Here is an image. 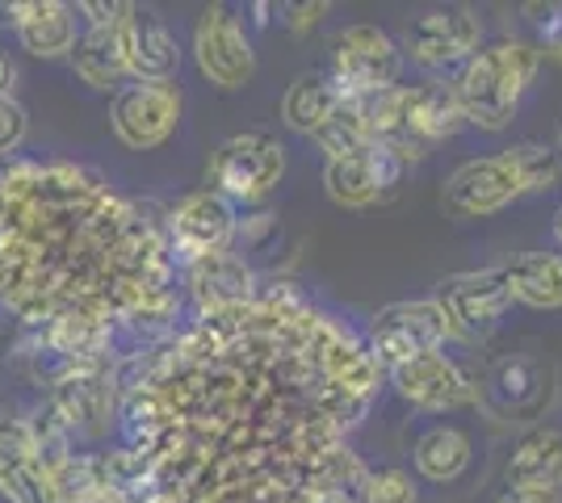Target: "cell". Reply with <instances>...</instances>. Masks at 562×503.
<instances>
[{"label": "cell", "instance_id": "6da1fadb", "mask_svg": "<svg viewBox=\"0 0 562 503\" xmlns=\"http://www.w3.org/2000/svg\"><path fill=\"white\" fill-rule=\"evenodd\" d=\"M0 311L30 332L85 315L143 344L177 332L181 268L151 206L93 168L22 160L0 172Z\"/></svg>", "mask_w": 562, "mask_h": 503}, {"label": "cell", "instance_id": "8992f818", "mask_svg": "<svg viewBox=\"0 0 562 503\" xmlns=\"http://www.w3.org/2000/svg\"><path fill=\"white\" fill-rule=\"evenodd\" d=\"M403 68H407V59H403L398 43L378 25H349L331 43V84L357 101H370V96L395 89L403 80Z\"/></svg>", "mask_w": 562, "mask_h": 503}, {"label": "cell", "instance_id": "cb8c5ba5", "mask_svg": "<svg viewBox=\"0 0 562 503\" xmlns=\"http://www.w3.org/2000/svg\"><path fill=\"white\" fill-rule=\"evenodd\" d=\"M495 399L508 411H533L546 399V386H541V365L538 361H499L492 374Z\"/></svg>", "mask_w": 562, "mask_h": 503}, {"label": "cell", "instance_id": "8fae6325", "mask_svg": "<svg viewBox=\"0 0 562 503\" xmlns=\"http://www.w3.org/2000/svg\"><path fill=\"white\" fill-rule=\"evenodd\" d=\"M160 222H165V240L172 261H177V268H186V264L202 261V256L227 252L235 240L239 215H235V206L227 197H218L214 190H198L186 193L177 206H168Z\"/></svg>", "mask_w": 562, "mask_h": 503}, {"label": "cell", "instance_id": "4fadbf2b", "mask_svg": "<svg viewBox=\"0 0 562 503\" xmlns=\"http://www.w3.org/2000/svg\"><path fill=\"white\" fill-rule=\"evenodd\" d=\"M391 386L398 390V399L412 403L416 411H458L479 399L474 378L449 357L446 348L395 365L391 369Z\"/></svg>", "mask_w": 562, "mask_h": 503}, {"label": "cell", "instance_id": "2e32d148", "mask_svg": "<svg viewBox=\"0 0 562 503\" xmlns=\"http://www.w3.org/2000/svg\"><path fill=\"white\" fill-rule=\"evenodd\" d=\"M181 286H186L189 302L198 307V315H218L252 302L260 282L252 273V264L227 248V252H214V256L186 264L181 268Z\"/></svg>", "mask_w": 562, "mask_h": 503}, {"label": "cell", "instance_id": "e0dca14e", "mask_svg": "<svg viewBox=\"0 0 562 503\" xmlns=\"http://www.w3.org/2000/svg\"><path fill=\"white\" fill-rule=\"evenodd\" d=\"M0 22L13 25L22 50H30L34 59H64L76 47V34H80V18H76V4L64 0H13V4H0Z\"/></svg>", "mask_w": 562, "mask_h": 503}, {"label": "cell", "instance_id": "9a60e30c", "mask_svg": "<svg viewBox=\"0 0 562 503\" xmlns=\"http://www.w3.org/2000/svg\"><path fill=\"white\" fill-rule=\"evenodd\" d=\"M437 302L449 315L453 332H492L508 315L513 294L504 282V268H470V273H449L437 282Z\"/></svg>", "mask_w": 562, "mask_h": 503}, {"label": "cell", "instance_id": "9c48e42d", "mask_svg": "<svg viewBox=\"0 0 562 503\" xmlns=\"http://www.w3.org/2000/svg\"><path fill=\"white\" fill-rule=\"evenodd\" d=\"M186 114V93L177 80L168 84H122L110 101V126H114L117 144L131 151H151L165 147Z\"/></svg>", "mask_w": 562, "mask_h": 503}, {"label": "cell", "instance_id": "5bb4252c", "mask_svg": "<svg viewBox=\"0 0 562 503\" xmlns=\"http://www.w3.org/2000/svg\"><path fill=\"white\" fill-rule=\"evenodd\" d=\"M407 164H398L386 147H361V151H349V156H336L324 164V190L336 206L345 210H366V206H378L386 202L391 193L398 190Z\"/></svg>", "mask_w": 562, "mask_h": 503}, {"label": "cell", "instance_id": "7a4b0ae2", "mask_svg": "<svg viewBox=\"0 0 562 503\" xmlns=\"http://www.w3.org/2000/svg\"><path fill=\"white\" fill-rule=\"evenodd\" d=\"M562 181V151L546 144H516L495 156H479L449 172L441 206L449 218L470 222V218H492L508 210L513 202L541 193Z\"/></svg>", "mask_w": 562, "mask_h": 503}, {"label": "cell", "instance_id": "52a82bcc", "mask_svg": "<svg viewBox=\"0 0 562 503\" xmlns=\"http://www.w3.org/2000/svg\"><path fill=\"white\" fill-rule=\"evenodd\" d=\"M453 335L449 315L441 311L437 298H407L391 302L370 319V353L391 374L403 361H416L424 353H441Z\"/></svg>", "mask_w": 562, "mask_h": 503}, {"label": "cell", "instance_id": "30bf717a", "mask_svg": "<svg viewBox=\"0 0 562 503\" xmlns=\"http://www.w3.org/2000/svg\"><path fill=\"white\" fill-rule=\"evenodd\" d=\"M114 38L126 80L135 84H168L181 76V43L168 30V22L156 9L143 4H117Z\"/></svg>", "mask_w": 562, "mask_h": 503}, {"label": "cell", "instance_id": "d4e9b609", "mask_svg": "<svg viewBox=\"0 0 562 503\" xmlns=\"http://www.w3.org/2000/svg\"><path fill=\"white\" fill-rule=\"evenodd\" d=\"M315 144L328 151V160H336V156H349V151H361V147H370L366 101H357V96H345V101L336 105V114H331V118L319 126Z\"/></svg>", "mask_w": 562, "mask_h": 503}, {"label": "cell", "instance_id": "ffe728a7", "mask_svg": "<svg viewBox=\"0 0 562 503\" xmlns=\"http://www.w3.org/2000/svg\"><path fill=\"white\" fill-rule=\"evenodd\" d=\"M68 59L71 68H76V76L89 89H101V93H117L122 80H126L122 55H117L114 22H85V30L76 34V47H71Z\"/></svg>", "mask_w": 562, "mask_h": 503}, {"label": "cell", "instance_id": "7c38bea8", "mask_svg": "<svg viewBox=\"0 0 562 503\" xmlns=\"http://www.w3.org/2000/svg\"><path fill=\"white\" fill-rule=\"evenodd\" d=\"M479 47H483L479 13L467 4H446V9H428L424 18L407 25L398 50L424 72H449V68H462Z\"/></svg>", "mask_w": 562, "mask_h": 503}, {"label": "cell", "instance_id": "d6986e66", "mask_svg": "<svg viewBox=\"0 0 562 503\" xmlns=\"http://www.w3.org/2000/svg\"><path fill=\"white\" fill-rule=\"evenodd\" d=\"M0 495L9 503H47V479L25 424L0 420Z\"/></svg>", "mask_w": 562, "mask_h": 503}, {"label": "cell", "instance_id": "ba28073f", "mask_svg": "<svg viewBox=\"0 0 562 503\" xmlns=\"http://www.w3.org/2000/svg\"><path fill=\"white\" fill-rule=\"evenodd\" d=\"M193 59L198 72L211 80L223 93H239L252 84L257 76V50H252V34L248 25L235 18L227 4H211L202 9V18L193 25Z\"/></svg>", "mask_w": 562, "mask_h": 503}, {"label": "cell", "instance_id": "44dd1931", "mask_svg": "<svg viewBox=\"0 0 562 503\" xmlns=\"http://www.w3.org/2000/svg\"><path fill=\"white\" fill-rule=\"evenodd\" d=\"M412 457H416L420 479L458 482L470 470V461H474V441H470V432L458 428V424H432L428 432H420Z\"/></svg>", "mask_w": 562, "mask_h": 503}, {"label": "cell", "instance_id": "3957f363", "mask_svg": "<svg viewBox=\"0 0 562 503\" xmlns=\"http://www.w3.org/2000/svg\"><path fill=\"white\" fill-rule=\"evenodd\" d=\"M366 122H370V144L386 147L398 164H416L432 147L453 139L467 126L458 96L446 80L395 84L386 93L370 96Z\"/></svg>", "mask_w": 562, "mask_h": 503}, {"label": "cell", "instance_id": "1f68e13d", "mask_svg": "<svg viewBox=\"0 0 562 503\" xmlns=\"http://www.w3.org/2000/svg\"><path fill=\"white\" fill-rule=\"evenodd\" d=\"M550 231H554V240L562 243V206H559V210H554V227H550Z\"/></svg>", "mask_w": 562, "mask_h": 503}, {"label": "cell", "instance_id": "5b68a950", "mask_svg": "<svg viewBox=\"0 0 562 503\" xmlns=\"http://www.w3.org/2000/svg\"><path fill=\"white\" fill-rule=\"evenodd\" d=\"M281 176H285V144L265 130L232 135L227 144H218L206 168L211 190L232 206H260L281 185Z\"/></svg>", "mask_w": 562, "mask_h": 503}, {"label": "cell", "instance_id": "f546056e", "mask_svg": "<svg viewBox=\"0 0 562 503\" xmlns=\"http://www.w3.org/2000/svg\"><path fill=\"white\" fill-rule=\"evenodd\" d=\"M495 503H562L559 491H520V487H508Z\"/></svg>", "mask_w": 562, "mask_h": 503}, {"label": "cell", "instance_id": "f1b7e54d", "mask_svg": "<svg viewBox=\"0 0 562 503\" xmlns=\"http://www.w3.org/2000/svg\"><path fill=\"white\" fill-rule=\"evenodd\" d=\"M541 47L562 64V4L559 9H546V18H541Z\"/></svg>", "mask_w": 562, "mask_h": 503}, {"label": "cell", "instance_id": "7402d4cb", "mask_svg": "<svg viewBox=\"0 0 562 503\" xmlns=\"http://www.w3.org/2000/svg\"><path fill=\"white\" fill-rule=\"evenodd\" d=\"M504 282L513 302H525L533 311H559L562 307V252H533L504 264Z\"/></svg>", "mask_w": 562, "mask_h": 503}, {"label": "cell", "instance_id": "277c9868", "mask_svg": "<svg viewBox=\"0 0 562 503\" xmlns=\"http://www.w3.org/2000/svg\"><path fill=\"white\" fill-rule=\"evenodd\" d=\"M541 68V50L525 38H499L470 55L453 76V96L467 126H479L487 135L508 130L520 110L525 93L533 89V76Z\"/></svg>", "mask_w": 562, "mask_h": 503}, {"label": "cell", "instance_id": "d6a6232c", "mask_svg": "<svg viewBox=\"0 0 562 503\" xmlns=\"http://www.w3.org/2000/svg\"><path fill=\"white\" fill-rule=\"evenodd\" d=\"M559 151H562V126H559Z\"/></svg>", "mask_w": 562, "mask_h": 503}, {"label": "cell", "instance_id": "4316f807", "mask_svg": "<svg viewBox=\"0 0 562 503\" xmlns=\"http://www.w3.org/2000/svg\"><path fill=\"white\" fill-rule=\"evenodd\" d=\"M25 135H30V114L18 96L0 93V156H13L22 151Z\"/></svg>", "mask_w": 562, "mask_h": 503}, {"label": "cell", "instance_id": "ac0fdd59", "mask_svg": "<svg viewBox=\"0 0 562 503\" xmlns=\"http://www.w3.org/2000/svg\"><path fill=\"white\" fill-rule=\"evenodd\" d=\"M508 487L520 491H559L562 487V428L554 424H533L516 436L508 466H504Z\"/></svg>", "mask_w": 562, "mask_h": 503}, {"label": "cell", "instance_id": "83f0119b", "mask_svg": "<svg viewBox=\"0 0 562 503\" xmlns=\"http://www.w3.org/2000/svg\"><path fill=\"white\" fill-rule=\"evenodd\" d=\"M281 13H285V25H290L294 34H303V30L324 22V13H331V4H324V0H315V4H285Z\"/></svg>", "mask_w": 562, "mask_h": 503}, {"label": "cell", "instance_id": "4dcf8cb0", "mask_svg": "<svg viewBox=\"0 0 562 503\" xmlns=\"http://www.w3.org/2000/svg\"><path fill=\"white\" fill-rule=\"evenodd\" d=\"M13 84H18V68H13V59L0 50V93L13 96Z\"/></svg>", "mask_w": 562, "mask_h": 503}, {"label": "cell", "instance_id": "484cf974", "mask_svg": "<svg viewBox=\"0 0 562 503\" xmlns=\"http://www.w3.org/2000/svg\"><path fill=\"white\" fill-rule=\"evenodd\" d=\"M361 503H416L420 491H416V479L398 466H378V470H366V479L357 487Z\"/></svg>", "mask_w": 562, "mask_h": 503}, {"label": "cell", "instance_id": "603a6c76", "mask_svg": "<svg viewBox=\"0 0 562 503\" xmlns=\"http://www.w3.org/2000/svg\"><path fill=\"white\" fill-rule=\"evenodd\" d=\"M345 101V93L331 84L328 72H303L290 89H285V96H281V118H285V126L290 130H299V135H319V126L336 114V105Z\"/></svg>", "mask_w": 562, "mask_h": 503}]
</instances>
